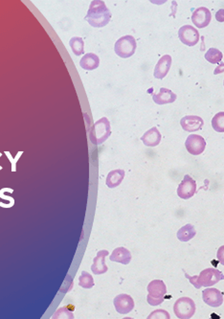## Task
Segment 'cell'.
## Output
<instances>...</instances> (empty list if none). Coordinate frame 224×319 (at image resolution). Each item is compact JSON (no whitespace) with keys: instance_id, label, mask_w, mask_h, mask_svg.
Returning <instances> with one entry per match:
<instances>
[{"instance_id":"obj_1","label":"cell","mask_w":224,"mask_h":319,"mask_svg":"<svg viewBox=\"0 0 224 319\" xmlns=\"http://www.w3.org/2000/svg\"><path fill=\"white\" fill-rule=\"evenodd\" d=\"M112 19V13L106 6V3L101 0H95L90 3L87 15L84 19L95 28L105 27L109 24Z\"/></svg>"},{"instance_id":"obj_2","label":"cell","mask_w":224,"mask_h":319,"mask_svg":"<svg viewBox=\"0 0 224 319\" xmlns=\"http://www.w3.org/2000/svg\"><path fill=\"white\" fill-rule=\"evenodd\" d=\"M185 277L189 279L190 283L195 286L196 289L201 287H212L219 283L221 280H224V275L222 271L217 268H206L200 272L197 276H190L185 273Z\"/></svg>"},{"instance_id":"obj_3","label":"cell","mask_w":224,"mask_h":319,"mask_svg":"<svg viewBox=\"0 0 224 319\" xmlns=\"http://www.w3.org/2000/svg\"><path fill=\"white\" fill-rule=\"evenodd\" d=\"M112 134L111 123L107 117L99 119L91 128L89 138L92 144L101 145L103 144Z\"/></svg>"},{"instance_id":"obj_4","label":"cell","mask_w":224,"mask_h":319,"mask_svg":"<svg viewBox=\"0 0 224 319\" xmlns=\"http://www.w3.org/2000/svg\"><path fill=\"white\" fill-rule=\"evenodd\" d=\"M147 301L150 306L160 305L167 294V288L162 280H153L148 285Z\"/></svg>"},{"instance_id":"obj_5","label":"cell","mask_w":224,"mask_h":319,"mask_svg":"<svg viewBox=\"0 0 224 319\" xmlns=\"http://www.w3.org/2000/svg\"><path fill=\"white\" fill-rule=\"evenodd\" d=\"M137 44L136 40L132 36H124L120 38L115 45H114V51L115 53L123 58H128L131 57L136 50Z\"/></svg>"},{"instance_id":"obj_6","label":"cell","mask_w":224,"mask_h":319,"mask_svg":"<svg viewBox=\"0 0 224 319\" xmlns=\"http://www.w3.org/2000/svg\"><path fill=\"white\" fill-rule=\"evenodd\" d=\"M173 312L178 319H191L196 313V304L189 297H181L175 301Z\"/></svg>"},{"instance_id":"obj_7","label":"cell","mask_w":224,"mask_h":319,"mask_svg":"<svg viewBox=\"0 0 224 319\" xmlns=\"http://www.w3.org/2000/svg\"><path fill=\"white\" fill-rule=\"evenodd\" d=\"M196 182L190 175L186 174L177 188V195L182 200H189L195 196Z\"/></svg>"},{"instance_id":"obj_8","label":"cell","mask_w":224,"mask_h":319,"mask_svg":"<svg viewBox=\"0 0 224 319\" xmlns=\"http://www.w3.org/2000/svg\"><path fill=\"white\" fill-rule=\"evenodd\" d=\"M178 37L182 43L187 46H195L199 41V33L192 25H184L178 31Z\"/></svg>"},{"instance_id":"obj_9","label":"cell","mask_w":224,"mask_h":319,"mask_svg":"<svg viewBox=\"0 0 224 319\" xmlns=\"http://www.w3.org/2000/svg\"><path fill=\"white\" fill-rule=\"evenodd\" d=\"M114 307L118 314L127 315L130 314L134 308V301L129 294H119L114 298Z\"/></svg>"},{"instance_id":"obj_10","label":"cell","mask_w":224,"mask_h":319,"mask_svg":"<svg viewBox=\"0 0 224 319\" xmlns=\"http://www.w3.org/2000/svg\"><path fill=\"white\" fill-rule=\"evenodd\" d=\"M185 146L188 152H190L193 155H198L204 151L206 142L202 136L197 134H191L187 137Z\"/></svg>"},{"instance_id":"obj_11","label":"cell","mask_w":224,"mask_h":319,"mask_svg":"<svg viewBox=\"0 0 224 319\" xmlns=\"http://www.w3.org/2000/svg\"><path fill=\"white\" fill-rule=\"evenodd\" d=\"M212 19V15L209 9L199 7L192 15V21L197 28H205L209 25Z\"/></svg>"},{"instance_id":"obj_12","label":"cell","mask_w":224,"mask_h":319,"mask_svg":"<svg viewBox=\"0 0 224 319\" xmlns=\"http://www.w3.org/2000/svg\"><path fill=\"white\" fill-rule=\"evenodd\" d=\"M202 297H203V301L207 305H209L213 308L220 307L224 303L223 293L220 290L214 289V288H209V289L203 290Z\"/></svg>"},{"instance_id":"obj_13","label":"cell","mask_w":224,"mask_h":319,"mask_svg":"<svg viewBox=\"0 0 224 319\" xmlns=\"http://www.w3.org/2000/svg\"><path fill=\"white\" fill-rule=\"evenodd\" d=\"M180 125L185 131L194 132L202 129L204 125V121L201 117L196 115H188L183 117L180 120Z\"/></svg>"},{"instance_id":"obj_14","label":"cell","mask_w":224,"mask_h":319,"mask_svg":"<svg viewBox=\"0 0 224 319\" xmlns=\"http://www.w3.org/2000/svg\"><path fill=\"white\" fill-rule=\"evenodd\" d=\"M109 255L108 250H101L97 253V256L94 258L93 263L91 265V270L94 274L100 275L108 271L109 267L106 264V257Z\"/></svg>"},{"instance_id":"obj_15","label":"cell","mask_w":224,"mask_h":319,"mask_svg":"<svg viewBox=\"0 0 224 319\" xmlns=\"http://www.w3.org/2000/svg\"><path fill=\"white\" fill-rule=\"evenodd\" d=\"M170 65H171V57L169 55H165L161 57L155 65L153 76L159 80L164 79L169 71Z\"/></svg>"},{"instance_id":"obj_16","label":"cell","mask_w":224,"mask_h":319,"mask_svg":"<svg viewBox=\"0 0 224 319\" xmlns=\"http://www.w3.org/2000/svg\"><path fill=\"white\" fill-rule=\"evenodd\" d=\"M177 99V96L175 93H173L171 90L168 88L161 87L159 92L157 94H153L152 100L157 105H166V104H171Z\"/></svg>"},{"instance_id":"obj_17","label":"cell","mask_w":224,"mask_h":319,"mask_svg":"<svg viewBox=\"0 0 224 319\" xmlns=\"http://www.w3.org/2000/svg\"><path fill=\"white\" fill-rule=\"evenodd\" d=\"M161 137H162L161 133L159 132L157 128L153 127L144 133V135L141 137V140L144 143V145L147 147H156L159 145L161 141Z\"/></svg>"},{"instance_id":"obj_18","label":"cell","mask_w":224,"mask_h":319,"mask_svg":"<svg viewBox=\"0 0 224 319\" xmlns=\"http://www.w3.org/2000/svg\"><path fill=\"white\" fill-rule=\"evenodd\" d=\"M111 261L117 262L123 264H128L131 261V253L129 249L125 247H117L113 250L111 257Z\"/></svg>"},{"instance_id":"obj_19","label":"cell","mask_w":224,"mask_h":319,"mask_svg":"<svg viewBox=\"0 0 224 319\" xmlns=\"http://www.w3.org/2000/svg\"><path fill=\"white\" fill-rule=\"evenodd\" d=\"M80 65L84 70H88V71L94 70L99 67L100 58L97 55H95L93 53L85 54L82 59L80 60Z\"/></svg>"},{"instance_id":"obj_20","label":"cell","mask_w":224,"mask_h":319,"mask_svg":"<svg viewBox=\"0 0 224 319\" xmlns=\"http://www.w3.org/2000/svg\"><path fill=\"white\" fill-rule=\"evenodd\" d=\"M125 175H126V173L124 170L118 169V170L112 171L107 176V180H106L107 186L110 188H116L117 186H119L122 183Z\"/></svg>"},{"instance_id":"obj_21","label":"cell","mask_w":224,"mask_h":319,"mask_svg":"<svg viewBox=\"0 0 224 319\" xmlns=\"http://www.w3.org/2000/svg\"><path fill=\"white\" fill-rule=\"evenodd\" d=\"M196 231L193 225H186L177 232V238L180 242H188L196 236Z\"/></svg>"},{"instance_id":"obj_22","label":"cell","mask_w":224,"mask_h":319,"mask_svg":"<svg viewBox=\"0 0 224 319\" xmlns=\"http://www.w3.org/2000/svg\"><path fill=\"white\" fill-rule=\"evenodd\" d=\"M69 45L76 56H81L84 53V39L80 37H74L69 40Z\"/></svg>"},{"instance_id":"obj_23","label":"cell","mask_w":224,"mask_h":319,"mask_svg":"<svg viewBox=\"0 0 224 319\" xmlns=\"http://www.w3.org/2000/svg\"><path fill=\"white\" fill-rule=\"evenodd\" d=\"M223 53L217 49V48H210L206 53H205V58L206 60H208L210 63L216 64V63H220L223 59Z\"/></svg>"},{"instance_id":"obj_24","label":"cell","mask_w":224,"mask_h":319,"mask_svg":"<svg viewBox=\"0 0 224 319\" xmlns=\"http://www.w3.org/2000/svg\"><path fill=\"white\" fill-rule=\"evenodd\" d=\"M212 127L218 132H224V112L217 113L212 119Z\"/></svg>"},{"instance_id":"obj_25","label":"cell","mask_w":224,"mask_h":319,"mask_svg":"<svg viewBox=\"0 0 224 319\" xmlns=\"http://www.w3.org/2000/svg\"><path fill=\"white\" fill-rule=\"evenodd\" d=\"M79 285L84 289H91L94 287V279L88 272L83 271L79 278Z\"/></svg>"},{"instance_id":"obj_26","label":"cell","mask_w":224,"mask_h":319,"mask_svg":"<svg viewBox=\"0 0 224 319\" xmlns=\"http://www.w3.org/2000/svg\"><path fill=\"white\" fill-rule=\"evenodd\" d=\"M52 318L53 319H74V316L72 314V311H70L68 307H63V308L58 309Z\"/></svg>"},{"instance_id":"obj_27","label":"cell","mask_w":224,"mask_h":319,"mask_svg":"<svg viewBox=\"0 0 224 319\" xmlns=\"http://www.w3.org/2000/svg\"><path fill=\"white\" fill-rule=\"evenodd\" d=\"M22 153H23V151H19L18 154L16 155V157L13 158V156L10 153V151H5V154L10 159V162H11V165H12V172H16L17 171V162H18V159L22 155Z\"/></svg>"},{"instance_id":"obj_28","label":"cell","mask_w":224,"mask_h":319,"mask_svg":"<svg viewBox=\"0 0 224 319\" xmlns=\"http://www.w3.org/2000/svg\"><path fill=\"white\" fill-rule=\"evenodd\" d=\"M149 319H169V315L168 312L164 310H156L151 313V315L149 316Z\"/></svg>"},{"instance_id":"obj_29","label":"cell","mask_w":224,"mask_h":319,"mask_svg":"<svg viewBox=\"0 0 224 319\" xmlns=\"http://www.w3.org/2000/svg\"><path fill=\"white\" fill-rule=\"evenodd\" d=\"M5 191H6V188H2L0 190V198L3 199V200H7V201H9L10 203H12L13 205H15V200H14V198L9 197V196H6L5 195Z\"/></svg>"},{"instance_id":"obj_30","label":"cell","mask_w":224,"mask_h":319,"mask_svg":"<svg viewBox=\"0 0 224 319\" xmlns=\"http://www.w3.org/2000/svg\"><path fill=\"white\" fill-rule=\"evenodd\" d=\"M217 258H218L219 262H220L223 265H224V245L221 246V247L219 248L218 253H217Z\"/></svg>"},{"instance_id":"obj_31","label":"cell","mask_w":224,"mask_h":319,"mask_svg":"<svg viewBox=\"0 0 224 319\" xmlns=\"http://www.w3.org/2000/svg\"><path fill=\"white\" fill-rule=\"evenodd\" d=\"M216 19L219 22H224V9H221L216 14Z\"/></svg>"},{"instance_id":"obj_32","label":"cell","mask_w":224,"mask_h":319,"mask_svg":"<svg viewBox=\"0 0 224 319\" xmlns=\"http://www.w3.org/2000/svg\"><path fill=\"white\" fill-rule=\"evenodd\" d=\"M224 62H222L219 66H217V68L215 69L214 71V74L215 75H218V74H221V73H224Z\"/></svg>"},{"instance_id":"obj_33","label":"cell","mask_w":224,"mask_h":319,"mask_svg":"<svg viewBox=\"0 0 224 319\" xmlns=\"http://www.w3.org/2000/svg\"><path fill=\"white\" fill-rule=\"evenodd\" d=\"M1 156H2V154L0 153V157H1ZM0 170H2V167H1V166H0Z\"/></svg>"},{"instance_id":"obj_34","label":"cell","mask_w":224,"mask_h":319,"mask_svg":"<svg viewBox=\"0 0 224 319\" xmlns=\"http://www.w3.org/2000/svg\"></svg>"}]
</instances>
